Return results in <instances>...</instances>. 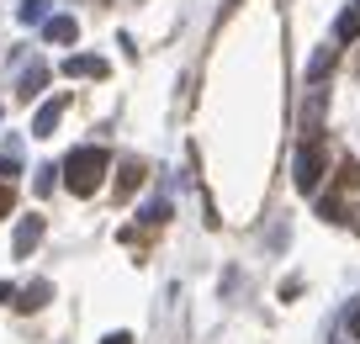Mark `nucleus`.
<instances>
[{
	"instance_id": "nucleus-1",
	"label": "nucleus",
	"mask_w": 360,
	"mask_h": 344,
	"mask_svg": "<svg viewBox=\"0 0 360 344\" xmlns=\"http://www.w3.org/2000/svg\"><path fill=\"white\" fill-rule=\"evenodd\" d=\"M106 344H127V339H106Z\"/></svg>"
}]
</instances>
